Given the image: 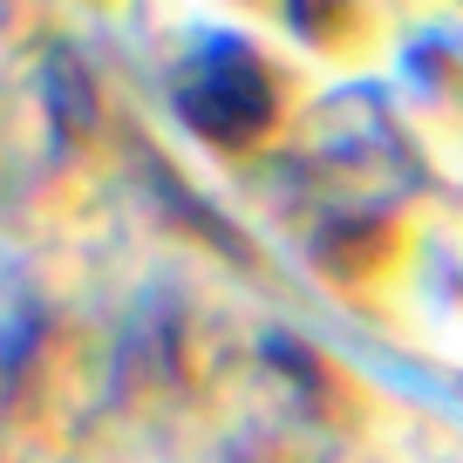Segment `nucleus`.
<instances>
[{
  "instance_id": "nucleus-2",
  "label": "nucleus",
  "mask_w": 463,
  "mask_h": 463,
  "mask_svg": "<svg viewBox=\"0 0 463 463\" xmlns=\"http://www.w3.org/2000/svg\"><path fill=\"white\" fill-rule=\"evenodd\" d=\"M287 21L320 48H347V34L362 28V0H287Z\"/></svg>"
},
{
  "instance_id": "nucleus-1",
  "label": "nucleus",
  "mask_w": 463,
  "mask_h": 463,
  "mask_svg": "<svg viewBox=\"0 0 463 463\" xmlns=\"http://www.w3.org/2000/svg\"><path fill=\"white\" fill-rule=\"evenodd\" d=\"M177 116L218 150H252L279 123V69L239 34H212L177 69Z\"/></svg>"
}]
</instances>
